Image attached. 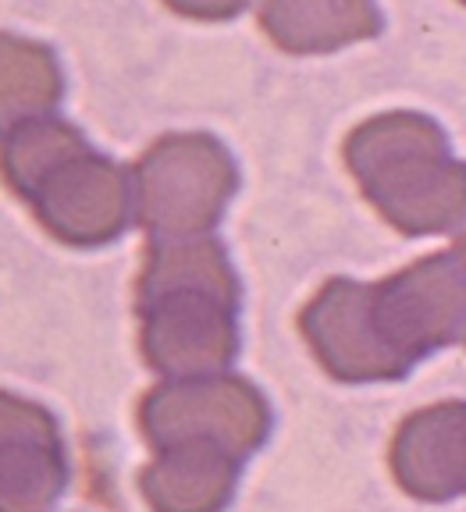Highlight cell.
Masks as SVG:
<instances>
[{"instance_id": "cell-10", "label": "cell", "mask_w": 466, "mask_h": 512, "mask_svg": "<svg viewBox=\"0 0 466 512\" xmlns=\"http://www.w3.org/2000/svg\"><path fill=\"white\" fill-rule=\"evenodd\" d=\"M242 463L214 445L161 448L139 470V491L153 512H225Z\"/></svg>"}, {"instance_id": "cell-4", "label": "cell", "mask_w": 466, "mask_h": 512, "mask_svg": "<svg viewBox=\"0 0 466 512\" xmlns=\"http://www.w3.org/2000/svg\"><path fill=\"white\" fill-rule=\"evenodd\" d=\"M299 331L317 363L338 381H395L413 367L381 324L374 285L331 278L303 306Z\"/></svg>"}, {"instance_id": "cell-9", "label": "cell", "mask_w": 466, "mask_h": 512, "mask_svg": "<svg viewBox=\"0 0 466 512\" xmlns=\"http://www.w3.org/2000/svg\"><path fill=\"white\" fill-rule=\"evenodd\" d=\"M392 473L420 502H452L466 484V406L438 402L406 416L392 441Z\"/></svg>"}, {"instance_id": "cell-2", "label": "cell", "mask_w": 466, "mask_h": 512, "mask_svg": "<svg viewBox=\"0 0 466 512\" xmlns=\"http://www.w3.org/2000/svg\"><path fill=\"white\" fill-rule=\"evenodd\" d=\"M129 175L132 221L150 235V242L214 235L239 189L232 153L207 132L157 139Z\"/></svg>"}, {"instance_id": "cell-7", "label": "cell", "mask_w": 466, "mask_h": 512, "mask_svg": "<svg viewBox=\"0 0 466 512\" xmlns=\"http://www.w3.org/2000/svg\"><path fill=\"white\" fill-rule=\"evenodd\" d=\"M139 349L146 367L164 381L225 374L239 356V320L214 299H157L139 306Z\"/></svg>"}, {"instance_id": "cell-8", "label": "cell", "mask_w": 466, "mask_h": 512, "mask_svg": "<svg viewBox=\"0 0 466 512\" xmlns=\"http://www.w3.org/2000/svg\"><path fill=\"white\" fill-rule=\"evenodd\" d=\"M68 488V456L50 409L0 392V512H50Z\"/></svg>"}, {"instance_id": "cell-11", "label": "cell", "mask_w": 466, "mask_h": 512, "mask_svg": "<svg viewBox=\"0 0 466 512\" xmlns=\"http://www.w3.org/2000/svg\"><path fill=\"white\" fill-rule=\"evenodd\" d=\"M171 296H200L239 313L242 288L225 246L214 235L168 239L146 246V264L136 281V306Z\"/></svg>"}, {"instance_id": "cell-13", "label": "cell", "mask_w": 466, "mask_h": 512, "mask_svg": "<svg viewBox=\"0 0 466 512\" xmlns=\"http://www.w3.org/2000/svg\"><path fill=\"white\" fill-rule=\"evenodd\" d=\"M65 96V75L47 43L0 32V139L18 125L47 118Z\"/></svg>"}, {"instance_id": "cell-12", "label": "cell", "mask_w": 466, "mask_h": 512, "mask_svg": "<svg viewBox=\"0 0 466 512\" xmlns=\"http://www.w3.org/2000/svg\"><path fill=\"white\" fill-rule=\"evenodd\" d=\"M381 25L378 0H260V29L274 47L296 57L374 40Z\"/></svg>"}, {"instance_id": "cell-5", "label": "cell", "mask_w": 466, "mask_h": 512, "mask_svg": "<svg viewBox=\"0 0 466 512\" xmlns=\"http://www.w3.org/2000/svg\"><path fill=\"white\" fill-rule=\"evenodd\" d=\"M374 299L388 338L410 363L434 349L459 345L466 328L463 249L431 253L392 278L374 281Z\"/></svg>"}, {"instance_id": "cell-1", "label": "cell", "mask_w": 466, "mask_h": 512, "mask_svg": "<svg viewBox=\"0 0 466 512\" xmlns=\"http://www.w3.org/2000/svg\"><path fill=\"white\" fill-rule=\"evenodd\" d=\"M346 168L363 200L402 235H449L463 228V164L445 128L427 114L392 111L356 125L346 139Z\"/></svg>"}, {"instance_id": "cell-14", "label": "cell", "mask_w": 466, "mask_h": 512, "mask_svg": "<svg viewBox=\"0 0 466 512\" xmlns=\"http://www.w3.org/2000/svg\"><path fill=\"white\" fill-rule=\"evenodd\" d=\"M82 150H89V143L79 128L57 114H47L25 121L0 139V175L22 200H29L61 164L79 157Z\"/></svg>"}, {"instance_id": "cell-3", "label": "cell", "mask_w": 466, "mask_h": 512, "mask_svg": "<svg viewBox=\"0 0 466 512\" xmlns=\"http://www.w3.org/2000/svg\"><path fill=\"white\" fill-rule=\"evenodd\" d=\"M139 431L157 452L175 445H214L246 463L271 434V406L257 384L232 370L171 377L143 395Z\"/></svg>"}, {"instance_id": "cell-6", "label": "cell", "mask_w": 466, "mask_h": 512, "mask_svg": "<svg viewBox=\"0 0 466 512\" xmlns=\"http://www.w3.org/2000/svg\"><path fill=\"white\" fill-rule=\"evenodd\" d=\"M36 217L65 246H104L132 224V175L93 146L54 171L29 196Z\"/></svg>"}, {"instance_id": "cell-15", "label": "cell", "mask_w": 466, "mask_h": 512, "mask_svg": "<svg viewBox=\"0 0 466 512\" xmlns=\"http://www.w3.org/2000/svg\"><path fill=\"white\" fill-rule=\"evenodd\" d=\"M175 15L196 18V22H228L250 8V0H164Z\"/></svg>"}]
</instances>
